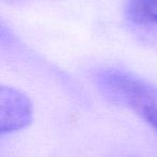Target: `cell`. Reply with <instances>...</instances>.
<instances>
[{
    "mask_svg": "<svg viewBox=\"0 0 157 157\" xmlns=\"http://www.w3.org/2000/svg\"><path fill=\"white\" fill-rule=\"evenodd\" d=\"M101 95L112 103L141 114L145 108L157 105V88L122 70L103 69L95 75Z\"/></svg>",
    "mask_w": 157,
    "mask_h": 157,
    "instance_id": "cell-1",
    "label": "cell"
},
{
    "mask_svg": "<svg viewBox=\"0 0 157 157\" xmlns=\"http://www.w3.org/2000/svg\"><path fill=\"white\" fill-rule=\"evenodd\" d=\"M33 121V105L29 98L11 86L0 88V132L22 130Z\"/></svg>",
    "mask_w": 157,
    "mask_h": 157,
    "instance_id": "cell-2",
    "label": "cell"
},
{
    "mask_svg": "<svg viewBox=\"0 0 157 157\" xmlns=\"http://www.w3.org/2000/svg\"><path fill=\"white\" fill-rule=\"evenodd\" d=\"M125 14L133 24L157 26V0H127Z\"/></svg>",
    "mask_w": 157,
    "mask_h": 157,
    "instance_id": "cell-3",
    "label": "cell"
},
{
    "mask_svg": "<svg viewBox=\"0 0 157 157\" xmlns=\"http://www.w3.org/2000/svg\"><path fill=\"white\" fill-rule=\"evenodd\" d=\"M140 115L147 122V124L157 132V105L145 108Z\"/></svg>",
    "mask_w": 157,
    "mask_h": 157,
    "instance_id": "cell-4",
    "label": "cell"
}]
</instances>
